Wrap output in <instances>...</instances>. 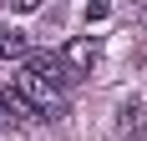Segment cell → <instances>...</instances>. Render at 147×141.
<instances>
[{
    "label": "cell",
    "instance_id": "6da1fadb",
    "mask_svg": "<svg viewBox=\"0 0 147 141\" xmlns=\"http://www.w3.org/2000/svg\"><path fill=\"white\" fill-rule=\"evenodd\" d=\"M15 91L30 101V111L36 116H46V121H56L61 111H66V96H61V86L51 81V76H41V70H20V81H15Z\"/></svg>",
    "mask_w": 147,
    "mask_h": 141
},
{
    "label": "cell",
    "instance_id": "7a4b0ae2",
    "mask_svg": "<svg viewBox=\"0 0 147 141\" xmlns=\"http://www.w3.org/2000/svg\"><path fill=\"white\" fill-rule=\"evenodd\" d=\"M147 136V101H122L112 116V141H142Z\"/></svg>",
    "mask_w": 147,
    "mask_h": 141
},
{
    "label": "cell",
    "instance_id": "3957f363",
    "mask_svg": "<svg viewBox=\"0 0 147 141\" xmlns=\"http://www.w3.org/2000/svg\"><path fill=\"white\" fill-rule=\"evenodd\" d=\"M0 56H5V61H26V56H30V41H26V30H15V25H0Z\"/></svg>",
    "mask_w": 147,
    "mask_h": 141
},
{
    "label": "cell",
    "instance_id": "277c9868",
    "mask_svg": "<svg viewBox=\"0 0 147 141\" xmlns=\"http://www.w3.org/2000/svg\"><path fill=\"white\" fill-rule=\"evenodd\" d=\"M0 101H5V116H10L15 126H20V121H41V116L30 111V101L20 96V91H15V86H10V91H0Z\"/></svg>",
    "mask_w": 147,
    "mask_h": 141
},
{
    "label": "cell",
    "instance_id": "5b68a950",
    "mask_svg": "<svg viewBox=\"0 0 147 141\" xmlns=\"http://www.w3.org/2000/svg\"><path fill=\"white\" fill-rule=\"evenodd\" d=\"M15 10H36V5H41V0H10Z\"/></svg>",
    "mask_w": 147,
    "mask_h": 141
},
{
    "label": "cell",
    "instance_id": "8992f818",
    "mask_svg": "<svg viewBox=\"0 0 147 141\" xmlns=\"http://www.w3.org/2000/svg\"><path fill=\"white\" fill-rule=\"evenodd\" d=\"M0 126H10V116H5V101H0Z\"/></svg>",
    "mask_w": 147,
    "mask_h": 141
}]
</instances>
